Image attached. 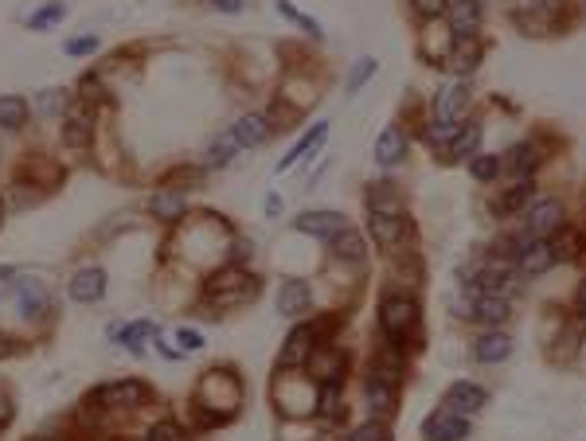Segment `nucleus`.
<instances>
[{
	"label": "nucleus",
	"mask_w": 586,
	"mask_h": 441,
	"mask_svg": "<svg viewBox=\"0 0 586 441\" xmlns=\"http://www.w3.org/2000/svg\"><path fill=\"white\" fill-rule=\"evenodd\" d=\"M239 407H243V379L231 367H211L192 395V410L199 414V422L204 426L231 422Z\"/></svg>",
	"instance_id": "1"
},
{
	"label": "nucleus",
	"mask_w": 586,
	"mask_h": 441,
	"mask_svg": "<svg viewBox=\"0 0 586 441\" xmlns=\"http://www.w3.org/2000/svg\"><path fill=\"white\" fill-rule=\"evenodd\" d=\"M258 297V278L254 273H246L243 266H234V262H227V266L211 270L207 281H204V301L211 308H239L246 301H254Z\"/></svg>",
	"instance_id": "2"
},
{
	"label": "nucleus",
	"mask_w": 586,
	"mask_h": 441,
	"mask_svg": "<svg viewBox=\"0 0 586 441\" xmlns=\"http://www.w3.org/2000/svg\"><path fill=\"white\" fill-rule=\"evenodd\" d=\"M375 320H380L383 336L403 348L407 332L418 328V301H415V297H407V293H387L380 301V317H375Z\"/></svg>",
	"instance_id": "3"
},
{
	"label": "nucleus",
	"mask_w": 586,
	"mask_h": 441,
	"mask_svg": "<svg viewBox=\"0 0 586 441\" xmlns=\"http://www.w3.org/2000/svg\"><path fill=\"white\" fill-rule=\"evenodd\" d=\"M469 102H473V90H469L465 78L445 82V87L438 90V98H434V122H430V129H442V125L457 129V125H465Z\"/></svg>",
	"instance_id": "4"
},
{
	"label": "nucleus",
	"mask_w": 586,
	"mask_h": 441,
	"mask_svg": "<svg viewBox=\"0 0 586 441\" xmlns=\"http://www.w3.org/2000/svg\"><path fill=\"white\" fill-rule=\"evenodd\" d=\"M149 383L141 379H114V383H102L90 395V402H98V410H141L149 402Z\"/></svg>",
	"instance_id": "5"
},
{
	"label": "nucleus",
	"mask_w": 586,
	"mask_h": 441,
	"mask_svg": "<svg viewBox=\"0 0 586 441\" xmlns=\"http://www.w3.org/2000/svg\"><path fill=\"white\" fill-rule=\"evenodd\" d=\"M309 379L313 383H344V372H348V352L336 348V344L321 340L309 355Z\"/></svg>",
	"instance_id": "6"
},
{
	"label": "nucleus",
	"mask_w": 586,
	"mask_h": 441,
	"mask_svg": "<svg viewBox=\"0 0 586 441\" xmlns=\"http://www.w3.org/2000/svg\"><path fill=\"white\" fill-rule=\"evenodd\" d=\"M313 348H316L313 325H305V320H301V325H293L286 344H281V352H278V372H298V367H305V363H309V355H313Z\"/></svg>",
	"instance_id": "7"
},
{
	"label": "nucleus",
	"mask_w": 586,
	"mask_h": 441,
	"mask_svg": "<svg viewBox=\"0 0 586 441\" xmlns=\"http://www.w3.org/2000/svg\"><path fill=\"white\" fill-rule=\"evenodd\" d=\"M368 234L375 238V246L380 250H391L395 254L410 234V219L407 216H383V211H368Z\"/></svg>",
	"instance_id": "8"
},
{
	"label": "nucleus",
	"mask_w": 586,
	"mask_h": 441,
	"mask_svg": "<svg viewBox=\"0 0 586 441\" xmlns=\"http://www.w3.org/2000/svg\"><path fill=\"white\" fill-rule=\"evenodd\" d=\"M527 238H551L563 231V223H567V211H563L559 199H539V204L527 207Z\"/></svg>",
	"instance_id": "9"
},
{
	"label": "nucleus",
	"mask_w": 586,
	"mask_h": 441,
	"mask_svg": "<svg viewBox=\"0 0 586 441\" xmlns=\"http://www.w3.org/2000/svg\"><path fill=\"white\" fill-rule=\"evenodd\" d=\"M59 137H63L67 149H90L94 145V114L87 106H70V110L59 117Z\"/></svg>",
	"instance_id": "10"
},
{
	"label": "nucleus",
	"mask_w": 586,
	"mask_h": 441,
	"mask_svg": "<svg viewBox=\"0 0 586 441\" xmlns=\"http://www.w3.org/2000/svg\"><path fill=\"white\" fill-rule=\"evenodd\" d=\"M489 402V390L485 387H477V383H469V379H462V383H453L450 390H445V399H442V410H450V414H462V418H473V414L481 410Z\"/></svg>",
	"instance_id": "11"
},
{
	"label": "nucleus",
	"mask_w": 586,
	"mask_h": 441,
	"mask_svg": "<svg viewBox=\"0 0 586 441\" xmlns=\"http://www.w3.org/2000/svg\"><path fill=\"white\" fill-rule=\"evenodd\" d=\"M516 262H520V273H527V278H544V273L559 262L555 243H551V238H527L520 246V254H516Z\"/></svg>",
	"instance_id": "12"
},
{
	"label": "nucleus",
	"mask_w": 586,
	"mask_h": 441,
	"mask_svg": "<svg viewBox=\"0 0 586 441\" xmlns=\"http://www.w3.org/2000/svg\"><path fill=\"white\" fill-rule=\"evenodd\" d=\"M293 226H298L301 234H309V238L333 243L340 231H348V219L340 216V211H305V216L293 219Z\"/></svg>",
	"instance_id": "13"
},
{
	"label": "nucleus",
	"mask_w": 586,
	"mask_h": 441,
	"mask_svg": "<svg viewBox=\"0 0 586 441\" xmlns=\"http://www.w3.org/2000/svg\"><path fill=\"white\" fill-rule=\"evenodd\" d=\"M313 308V285L309 281H301V278H286L278 285V313L281 317H289V320H298L305 317Z\"/></svg>",
	"instance_id": "14"
},
{
	"label": "nucleus",
	"mask_w": 586,
	"mask_h": 441,
	"mask_svg": "<svg viewBox=\"0 0 586 441\" xmlns=\"http://www.w3.org/2000/svg\"><path fill=\"white\" fill-rule=\"evenodd\" d=\"M67 293H70V301H78V305L102 301L105 297V270L102 266H82L75 278L67 281Z\"/></svg>",
	"instance_id": "15"
},
{
	"label": "nucleus",
	"mask_w": 586,
	"mask_h": 441,
	"mask_svg": "<svg viewBox=\"0 0 586 441\" xmlns=\"http://www.w3.org/2000/svg\"><path fill=\"white\" fill-rule=\"evenodd\" d=\"M422 437L426 441H465L469 437V418L450 410H434L426 422H422Z\"/></svg>",
	"instance_id": "16"
},
{
	"label": "nucleus",
	"mask_w": 586,
	"mask_h": 441,
	"mask_svg": "<svg viewBox=\"0 0 586 441\" xmlns=\"http://www.w3.org/2000/svg\"><path fill=\"white\" fill-rule=\"evenodd\" d=\"M149 216L157 219V223L176 226L180 219H188V196L176 192V188H157V192H152V199H149Z\"/></svg>",
	"instance_id": "17"
},
{
	"label": "nucleus",
	"mask_w": 586,
	"mask_h": 441,
	"mask_svg": "<svg viewBox=\"0 0 586 441\" xmlns=\"http://www.w3.org/2000/svg\"><path fill=\"white\" fill-rule=\"evenodd\" d=\"M16 308H20V317H43V313H51V293H47V285L43 281H35V278H23L16 281Z\"/></svg>",
	"instance_id": "18"
},
{
	"label": "nucleus",
	"mask_w": 586,
	"mask_h": 441,
	"mask_svg": "<svg viewBox=\"0 0 586 441\" xmlns=\"http://www.w3.org/2000/svg\"><path fill=\"white\" fill-rule=\"evenodd\" d=\"M407 152H410V137H407V129L387 125L383 133L375 137V161H380L383 169H395V164H403V161H407Z\"/></svg>",
	"instance_id": "19"
},
{
	"label": "nucleus",
	"mask_w": 586,
	"mask_h": 441,
	"mask_svg": "<svg viewBox=\"0 0 586 441\" xmlns=\"http://www.w3.org/2000/svg\"><path fill=\"white\" fill-rule=\"evenodd\" d=\"M274 129L278 125H270L266 114H243L239 122L231 125V133H234V141H239V149H258V145H266V141L274 137Z\"/></svg>",
	"instance_id": "20"
},
{
	"label": "nucleus",
	"mask_w": 586,
	"mask_h": 441,
	"mask_svg": "<svg viewBox=\"0 0 586 441\" xmlns=\"http://www.w3.org/2000/svg\"><path fill=\"white\" fill-rule=\"evenodd\" d=\"M508 317H512V305H508V297H500V293H481L473 308H469V320H477V325H485V328H500Z\"/></svg>",
	"instance_id": "21"
},
{
	"label": "nucleus",
	"mask_w": 586,
	"mask_h": 441,
	"mask_svg": "<svg viewBox=\"0 0 586 441\" xmlns=\"http://www.w3.org/2000/svg\"><path fill=\"white\" fill-rule=\"evenodd\" d=\"M450 35L453 40H469L481 28V0H450Z\"/></svg>",
	"instance_id": "22"
},
{
	"label": "nucleus",
	"mask_w": 586,
	"mask_h": 441,
	"mask_svg": "<svg viewBox=\"0 0 586 441\" xmlns=\"http://www.w3.org/2000/svg\"><path fill=\"white\" fill-rule=\"evenodd\" d=\"M512 355V336L500 328H489L485 336L473 344V360L477 363H504Z\"/></svg>",
	"instance_id": "23"
},
{
	"label": "nucleus",
	"mask_w": 586,
	"mask_h": 441,
	"mask_svg": "<svg viewBox=\"0 0 586 441\" xmlns=\"http://www.w3.org/2000/svg\"><path fill=\"white\" fill-rule=\"evenodd\" d=\"M403 192H398V184L391 180H380L368 188V211H383V216H407L403 211Z\"/></svg>",
	"instance_id": "24"
},
{
	"label": "nucleus",
	"mask_w": 586,
	"mask_h": 441,
	"mask_svg": "<svg viewBox=\"0 0 586 441\" xmlns=\"http://www.w3.org/2000/svg\"><path fill=\"white\" fill-rule=\"evenodd\" d=\"M325 137H328V122H316L313 133H305V137L298 141V145H293V149L286 152V157H281V161L274 164V172H289V169H293V164H298L301 157H309V152L321 149V145H325Z\"/></svg>",
	"instance_id": "25"
},
{
	"label": "nucleus",
	"mask_w": 586,
	"mask_h": 441,
	"mask_svg": "<svg viewBox=\"0 0 586 441\" xmlns=\"http://www.w3.org/2000/svg\"><path fill=\"white\" fill-rule=\"evenodd\" d=\"M28 114H32L28 98H20V94H0V129H5V133H20V129L28 125Z\"/></svg>",
	"instance_id": "26"
},
{
	"label": "nucleus",
	"mask_w": 586,
	"mask_h": 441,
	"mask_svg": "<svg viewBox=\"0 0 586 441\" xmlns=\"http://www.w3.org/2000/svg\"><path fill=\"white\" fill-rule=\"evenodd\" d=\"M481 63V43L469 35V40H453L450 47V55H445V67L457 70V75H473Z\"/></svg>",
	"instance_id": "27"
},
{
	"label": "nucleus",
	"mask_w": 586,
	"mask_h": 441,
	"mask_svg": "<svg viewBox=\"0 0 586 441\" xmlns=\"http://www.w3.org/2000/svg\"><path fill=\"white\" fill-rule=\"evenodd\" d=\"M532 196H536V184L532 180H520V184H512L508 192L497 199V204H492V211H497L500 219H508V216H516V211H524L527 204H532Z\"/></svg>",
	"instance_id": "28"
},
{
	"label": "nucleus",
	"mask_w": 586,
	"mask_h": 441,
	"mask_svg": "<svg viewBox=\"0 0 586 441\" xmlns=\"http://www.w3.org/2000/svg\"><path fill=\"white\" fill-rule=\"evenodd\" d=\"M152 332H157V328H152V320H133V325H117V328H110V336L122 344V348H129L133 355H141V352H145V340L152 336Z\"/></svg>",
	"instance_id": "29"
},
{
	"label": "nucleus",
	"mask_w": 586,
	"mask_h": 441,
	"mask_svg": "<svg viewBox=\"0 0 586 441\" xmlns=\"http://www.w3.org/2000/svg\"><path fill=\"white\" fill-rule=\"evenodd\" d=\"M481 137H485V129H481L477 122H469V125H462L457 129V133L445 141V145H450V157L453 161H469L477 152V145H481Z\"/></svg>",
	"instance_id": "30"
},
{
	"label": "nucleus",
	"mask_w": 586,
	"mask_h": 441,
	"mask_svg": "<svg viewBox=\"0 0 586 441\" xmlns=\"http://www.w3.org/2000/svg\"><path fill=\"white\" fill-rule=\"evenodd\" d=\"M539 149L532 145V141H520V145H512L508 149V161H500V169H512L516 176H527V172H536L539 169Z\"/></svg>",
	"instance_id": "31"
},
{
	"label": "nucleus",
	"mask_w": 586,
	"mask_h": 441,
	"mask_svg": "<svg viewBox=\"0 0 586 441\" xmlns=\"http://www.w3.org/2000/svg\"><path fill=\"white\" fill-rule=\"evenodd\" d=\"M340 387L344 383H316V414L328 422H340L344 418V402H340Z\"/></svg>",
	"instance_id": "32"
},
{
	"label": "nucleus",
	"mask_w": 586,
	"mask_h": 441,
	"mask_svg": "<svg viewBox=\"0 0 586 441\" xmlns=\"http://www.w3.org/2000/svg\"><path fill=\"white\" fill-rule=\"evenodd\" d=\"M328 246H333V258L336 262H352V266H360V262H363V238L352 231V226H348V231H340Z\"/></svg>",
	"instance_id": "33"
},
{
	"label": "nucleus",
	"mask_w": 586,
	"mask_h": 441,
	"mask_svg": "<svg viewBox=\"0 0 586 441\" xmlns=\"http://www.w3.org/2000/svg\"><path fill=\"white\" fill-rule=\"evenodd\" d=\"M234 152H239V141H234V133L227 129V133H219V137L207 145L204 161H207V169H227V164L234 161Z\"/></svg>",
	"instance_id": "34"
},
{
	"label": "nucleus",
	"mask_w": 586,
	"mask_h": 441,
	"mask_svg": "<svg viewBox=\"0 0 586 441\" xmlns=\"http://www.w3.org/2000/svg\"><path fill=\"white\" fill-rule=\"evenodd\" d=\"M469 176H473L477 184H492L500 176V157H492V152H473V157H469Z\"/></svg>",
	"instance_id": "35"
},
{
	"label": "nucleus",
	"mask_w": 586,
	"mask_h": 441,
	"mask_svg": "<svg viewBox=\"0 0 586 441\" xmlns=\"http://www.w3.org/2000/svg\"><path fill=\"white\" fill-rule=\"evenodd\" d=\"M67 16V0H51V5H43V8H35L32 16H28V28L32 32H47V28H55L59 20Z\"/></svg>",
	"instance_id": "36"
},
{
	"label": "nucleus",
	"mask_w": 586,
	"mask_h": 441,
	"mask_svg": "<svg viewBox=\"0 0 586 441\" xmlns=\"http://www.w3.org/2000/svg\"><path fill=\"white\" fill-rule=\"evenodd\" d=\"M375 70H380V63H375L371 55L356 59V67H352V70H348V78H344V90H348V94H360V87H363V82H368V78L375 75Z\"/></svg>",
	"instance_id": "37"
},
{
	"label": "nucleus",
	"mask_w": 586,
	"mask_h": 441,
	"mask_svg": "<svg viewBox=\"0 0 586 441\" xmlns=\"http://www.w3.org/2000/svg\"><path fill=\"white\" fill-rule=\"evenodd\" d=\"M348 441H391V426H387L383 418H368L363 426H356V430L348 434Z\"/></svg>",
	"instance_id": "38"
},
{
	"label": "nucleus",
	"mask_w": 586,
	"mask_h": 441,
	"mask_svg": "<svg viewBox=\"0 0 586 441\" xmlns=\"http://www.w3.org/2000/svg\"><path fill=\"white\" fill-rule=\"evenodd\" d=\"M35 110L47 114V117H63L67 114V90H43L40 102H35Z\"/></svg>",
	"instance_id": "39"
},
{
	"label": "nucleus",
	"mask_w": 586,
	"mask_h": 441,
	"mask_svg": "<svg viewBox=\"0 0 586 441\" xmlns=\"http://www.w3.org/2000/svg\"><path fill=\"white\" fill-rule=\"evenodd\" d=\"M180 437L184 434H180V426H176V422H157V426H149L141 441H180Z\"/></svg>",
	"instance_id": "40"
},
{
	"label": "nucleus",
	"mask_w": 586,
	"mask_h": 441,
	"mask_svg": "<svg viewBox=\"0 0 586 441\" xmlns=\"http://www.w3.org/2000/svg\"><path fill=\"white\" fill-rule=\"evenodd\" d=\"M63 51L75 55V59H78V55H94V51H98V35L90 32V35H78V40H67Z\"/></svg>",
	"instance_id": "41"
},
{
	"label": "nucleus",
	"mask_w": 586,
	"mask_h": 441,
	"mask_svg": "<svg viewBox=\"0 0 586 441\" xmlns=\"http://www.w3.org/2000/svg\"><path fill=\"white\" fill-rule=\"evenodd\" d=\"M445 5H450V0H410L415 16H422V20H438L445 12Z\"/></svg>",
	"instance_id": "42"
},
{
	"label": "nucleus",
	"mask_w": 586,
	"mask_h": 441,
	"mask_svg": "<svg viewBox=\"0 0 586 441\" xmlns=\"http://www.w3.org/2000/svg\"><path fill=\"white\" fill-rule=\"evenodd\" d=\"M176 344H180V355H188V352L204 348V336H199L196 328H180V332H176Z\"/></svg>",
	"instance_id": "43"
},
{
	"label": "nucleus",
	"mask_w": 586,
	"mask_h": 441,
	"mask_svg": "<svg viewBox=\"0 0 586 441\" xmlns=\"http://www.w3.org/2000/svg\"><path fill=\"white\" fill-rule=\"evenodd\" d=\"M28 344L16 340V336H8V332H0V360H12V355H20Z\"/></svg>",
	"instance_id": "44"
},
{
	"label": "nucleus",
	"mask_w": 586,
	"mask_h": 441,
	"mask_svg": "<svg viewBox=\"0 0 586 441\" xmlns=\"http://www.w3.org/2000/svg\"><path fill=\"white\" fill-rule=\"evenodd\" d=\"M16 266H0V297H8L12 289H16Z\"/></svg>",
	"instance_id": "45"
},
{
	"label": "nucleus",
	"mask_w": 586,
	"mask_h": 441,
	"mask_svg": "<svg viewBox=\"0 0 586 441\" xmlns=\"http://www.w3.org/2000/svg\"><path fill=\"white\" fill-rule=\"evenodd\" d=\"M204 5H207V8H215V12H231V16H234V12H243V8H246V0H204Z\"/></svg>",
	"instance_id": "46"
},
{
	"label": "nucleus",
	"mask_w": 586,
	"mask_h": 441,
	"mask_svg": "<svg viewBox=\"0 0 586 441\" xmlns=\"http://www.w3.org/2000/svg\"><path fill=\"white\" fill-rule=\"evenodd\" d=\"M8 422H12V399L5 395V390H0V430H5Z\"/></svg>",
	"instance_id": "47"
},
{
	"label": "nucleus",
	"mask_w": 586,
	"mask_h": 441,
	"mask_svg": "<svg viewBox=\"0 0 586 441\" xmlns=\"http://www.w3.org/2000/svg\"><path fill=\"white\" fill-rule=\"evenodd\" d=\"M574 308H579V313H586V278L579 281V289H574Z\"/></svg>",
	"instance_id": "48"
},
{
	"label": "nucleus",
	"mask_w": 586,
	"mask_h": 441,
	"mask_svg": "<svg viewBox=\"0 0 586 441\" xmlns=\"http://www.w3.org/2000/svg\"><path fill=\"white\" fill-rule=\"evenodd\" d=\"M278 211H281V199H278V196H270V199H266V216H270V219H274V216H278Z\"/></svg>",
	"instance_id": "49"
},
{
	"label": "nucleus",
	"mask_w": 586,
	"mask_h": 441,
	"mask_svg": "<svg viewBox=\"0 0 586 441\" xmlns=\"http://www.w3.org/2000/svg\"><path fill=\"white\" fill-rule=\"evenodd\" d=\"M559 0H532V8H555Z\"/></svg>",
	"instance_id": "50"
},
{
	"label": "nucleus",
	"mask_w": 586,
	"mask_h": 441,
	"mask_svg": "<svg viewBox=\"0 0 586 441\" xmlns=\"http://www.w3.org/2000/svg\"><path fill=\"white\" fill-rule=\"evenodd\" d=\"M32 441H43V437H32Z\"/></svg>",
	"instance_id": "51"
}]
</instances>
